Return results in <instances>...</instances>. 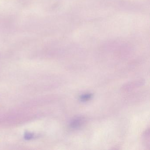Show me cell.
<instances>
[{"mask_svg": "<svg viewBox=\"0 0 150 150\" xmlns=\"http://www.w3.org/2000/svg\"><path fill=\"white\" fill-rule=\"evenodd\" d=\"M91 96L90 95H85L83 96L81 98L83 100H88V99H90Z\"/></svg>", "mask_w": 150, "mask_h": 150, "instance_id": "obj_1", "label": "cell"}]
</instances>
